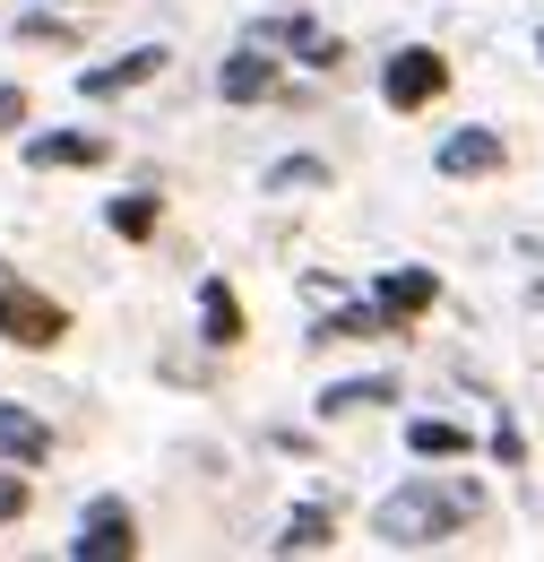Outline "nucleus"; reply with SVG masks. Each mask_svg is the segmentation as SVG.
<instances>
[{"label": "nucleus", "instance_id": "21", "mask_svg": "<svg viewBox=\"0 0 544 562\" xmlns=\"http://www.w3.org/2000/svg\"><path fill=\"white\" fill-rule=\"evenodd\" d=\"M69 9H87V0H69ZM95 9H104V0H95Z\"/></svg>", "mask_w": 544, "mask_h": 562}, {"label": "nucleus", "instance_id": "14", "mask_svg": "<svg viewBox=\"0 0 544 562\" xmlns=\"http://www.w3.org/2000/svg\"><path fill=\"white\" fill-rule=\"evenodd\" d=\"M407 450H415V459H467V432L441 424V416H415L407 424Z\"/></svg>", "mask_w": 544, "mask_h": 562}, {"label": "nucleus", "instance_id": "17", "mask_svg": "<svg viewBox=\"0 0 544 562\" xmlns=\"http://www.w3.org/2000/svg\"><path fill=\"white\" fill-rule=\"evenodd\" d=\"M320 182H329L320 156H276V165H269V191H320Z\"/></svg>", "mask_w": 544, "mask_h": 562}, {"label": "nucleus", "instance_id": "11", "mask_svg": "<svg viewBox=\"0 0 544 562\" xmlns=\"http://www.w3.org/2000/svg\"><path fill=\"white\" fill-rule=\"evenodd\" d=\"M329 546H338V519H329L320 502L285 510V537H276V554H329Z\"/></svg>", "mask_w": 544, "mask_h": 562}, {"label": "nucleus", "instance_id": "10", "mask_svg": "<svg viewBox=\"0 0 544 562\" xmlns=\"http://www.w3.org/2000/svg\"><path fill=\"white\" fill-rule=\"evenodd\" d=\"M0 459H18V468H44V459H53V432L26 416V407H0Z\"/></svg>", "mask_w": 544, "mask_h": 562}, {"label": "nucleus", "instance_id": "6", "mask_svg": "<svg viewBox=\"0 0 544 562\" xmlns=\"http://www.w3.org/2000/svg\"><path fill=\"white\" fill-rule=\"evenodd\" d=\"M432 165H441L450 182H476V173H501V131H450Z\"/></svg>", "mask_w": 544, "mask_h": 562}, {"label": "nucleus", "instance_id": "9", "mask_svg": "<svg viewBox=\"0 0 544 562\" xmlns=\"http://www.w3.org/2000/svg\"><path fill=\"white\" fill-rule=\"evenodd\" d=\"M432 294H441V285H432V269H389L372 303H381L389 321H415V312H432Z\"/></svg>", "mask_w": 544, "mask_h": 562}, {"label": "nucleus", "instance_id": "13", "mask_svg": "<svg viewBox=\"0 0 544 562\" xmlns=\"http://www.w3.org/2000/svg\"><path fill=\"white\" fill-rule=\"evenodd\" d=\"M372 329H389V312H381V303H345V312H329V321L311 329V347H338V338H372Z\"/></svg>", "mask_w": 544, "mask_h": 562}, {"label": "nucleus", "instance_id": "19", "mask_svg": "<svg viewBox=\"0 0 544 562\" xmlns=\"http://www.w3.org/2000/svg\"><path fill=\"white\" fill-rule=\"evenodd\" d=\"M26 122V87H0V131H18Z\"/></svg>", "mask_w": 544, "mask_h": 562}, {"label": "nucleus", "instance_id": "7", "mask_svg": "<svg viewBox=\"0 0 544 562\" xmlns=\"http://www.w3.org/2000/svg\"><path fill=\"white\" fill-rule=\"evenodd\" d=\"M156 70H165V53H156V44H138V53H122V61L78 70V95H95V104H104V95H131L138 78H156Z\"/></svg>", "mask_w": 544, "mask_h": 562}, {"label": "nucleus", "instance_id": "18", "mask_svg": "<svg viewBox=\"0 0 544 562\" xmlns=\"http://www.w3.org/2000/svg\"><path fill=\"white\" fill-rule=\"evenodd\" d=\"M9 519H26V476H18V468H0V528H9Z\"/></svg>", "mask_w": 544, "mask_h": 562}, {"label": "nucleus", "instance_id": "16", "mask_svg": "<svg viewBox=\"0 0 544 562\" xmlns=\"http://www.w3.org/2000/svg\"><path fill=\"white\" fill-rule=\"evenodd\" d=\"M381 398H389V381H372V372H363V381L320 390V416H354V407H381Z\"/></svg>", "mask_w": 544, "mask_h": 562}, {"label": "nucleus", "instance_id": "1", "mask_svg": "<svg viewBox=\"0 0 544 562\" xmlns=\"http://www.w3.org/2000/svg\"><path fill=\"white\" fill-rule=\"evenodd\" d=\"M458 519H476V493L467 485H432V476L381 502V537H389V546H432V537H450Z\"/></svg>", "mask_w": 544, "mask_h": 562}, {"label": "nucleus", "instance_id": "15", "mask_svg": "<svg viewBox=\"0 0 544 562\" xmlns=\"http://www.w3.org/2000/svg\"><path fill=\"white\" fill-rule=\"evenodd\" d=\"M104 225H113L122 243H147V234H156V191H122V200L104 209Z\"/></svg>", "mask_w": 544, "mask_h": 562}, {"label": "nucleus", "instance_id": "4", "mask_svg": "<svg viewBox=\"0 0 544 562\" xmlns=\"http://www.w3.org/2000/svg\"><path fill=\"white\" fill-rule=\"evenodd\" d=\"M69 554H78V562H122V554H138L131 502H87V510H78V537H69Z\"/></svg>", "mask_w": 544, "mask_h": 562}, {"label": "nucleus", "instance_id": "8", "mask_svg": "<svg viewBox=\"0 0 544 562\" xmlns=\"http://www.w3.org/2000/svg\"><path fill=\"white\" fill-rule=\"evenodd\" d=\"M269 87H276V61H269V53H234V61L216 70V95H225V104H260Z\"/></svg>", "mask_w": 544, "mask_h": 562}, {"label": "nucleus", "instance_id": "3", "mask_svg": "<svg viewBox=\"0 0 544 562\" xmlns=\"http://www.w3.org/2000/svg\"><path fill=\"white\" fill-rule=\"evenodd\" d=\"M441 87H450V61H441L432 44H407V53H389V70H381V104H389V113H423Z\"/></svg>", "mask_w": 544, "mask_h": 562}, {"label": "nucleus", "instance_id": "2", "mask_svg": "<svg viewBox=\"0 0 544 562\" xmlns=\"http://www.w3.org/2000/svg\"><path fill=\"white\" fill-rule=\"evenodd\" d=\"M61 329H69V312L44 294V285H26V278L0 269V338H9V347L44 355V347H61Z\"/></svg>", "mask_w": 544, "mask_h": 562}, {"label": "nucleus", "instance_id": "20", "mask_svg": "<svg viewBox=\"0 0 544 562\" xmlns=\"http://www.w3.org/2000/svg\"><path fill=\"white\" fill-rule=\"evenodd\" d=\"M536 61H544V26H536Z\"/></svg>", "mask_w": 544, "mask_h": 562}, {"label": "nucleus", "instance_id": "12", "mask_svg": "<svg viewBox=\"0 0 544 562\" xmlns=\"http://www.w3.org/2000/svg\"><path fill=\"white\" fill-rule=\"evenodd\" d=\"M200 338H207V347H234V338H242V303H234V285H225V278L200 285Z\"/></svg>", "mask_w": 544, "mask_h": 562}, {"label": "nucleus", "instance_id": "5", "mask_svg": "<svg viewBox=\"0 0 544 562\" xmlns=\"http://www.w3.org/2000/svg\"><path fill=\"white\" fill-rule=\"evenodd\" d=\"M113 139L104 131H44V139H26V165L35 173H61V165H104Z\"/></svg>", "mask_w": 544, "mask_h": 562}]
</instances>
